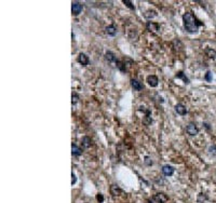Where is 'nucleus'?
Segmentation results:
<instances>
[{
    "mask_svg": "<svg viewBox=\"0 0 216 203\" xmlns=\"http://www.w3.org/2000/svg\"><path fill=\"white\" fill-rule=\"evenodd\" d=\"M186 132L188 133L189 135H191V136H194V135H197L198 133H199V129L197 127V125L194 124V123H189L187 127H186Z\"/></svg>",
    "mask_w": 216,
    "mask_h": 203,
    "instance_id": "obj_4",
    "label": "nucleus"
},
{
    "mask_svg": "<svg viewBox=\"0 0 216 203\" xmlns=\"http://www.w3.org/2000/svg\"><path fill=\"white\" fill-rule=\"evenodd\" d=\"M205 80L206 81H212V72H207L205 74Z\"/></svg>",
    "mask_w": 216,
    "mask_h": 203,
    "instance_id": "obj_24",
    "label": "nucleus"
},
{
    "mask_svg": "<svg viewBox=\"0 0 216 203\" xmlns=\"http://www.w3.org/2000/svg\"><path fill=\"white\" fill-rule=\"evenodd\" d=\"M71 177H72V179H71V185L74 186L76 184V181H77V177H76V175L74 174V172H72V174H71Z\"/></svg>",
    "mask_w": 216,
    "mask_h": 203,
    "instance_id": "obj_27",
    "label": "nucleus"
},
{
    "mask_svg": "<svg viewBox=\"0 0 216 203\" xmlns=\"http://www.w3.org/2000/svg\"><path fill=\"white\" fill-rule=\"evenodd\" d=\"M144 16L146 17V18H148V20H150V18H153V17H156L157 16V13H156V11H147V12H145L144 13Z\"/></svg>",
    "mask_w": 216,
    "mask_h": 203,
    "instance_id": "obj_19",
    "label": "nucleus"
},
{
    "mask_svg": "<svg viewBox=\"0 0 216 203\" xmlns=\"http://www.w3.org/2000/svg\"><path fill=\"white\" fill-rule=\"evenodd\" d=\"M106 34L109 35V36H115L117 34V28L115 25H109L106 27Z\"/></svg>",
    "mask_w": 216,
    "mask_h": 203,
    "instance_id": "obj_15",
    "label": "nucleus"
},
{
    "mask_svg": "<svg viewBox=\"0 0 216 203\" xmlns=\"http://www.w3.org/2000/svg\"><path fill=\"white\" fill-rule=\"evenodd\" d=\"M147 82H148V84L150 85V87H152V88H156L157 85H158V78L156 77V76H153V75H151V76H148L147 77Z\"/></svg>",
    "mask_w": 216,
    "mask_h": 203,
    "instance_id": "obj_7",
    "label": "nucleus"
},
{
    "mask_svg": "<svg viewBox=\"0 0 216 203\" xmlns=\"http://www.w3.org/2000/svg\"><path fill=\"white\" fill-rule=\"evenodd\" d=\"M162 172L165 176H172L174 174V168L171 165H164L162 168Z\"/></svg>",
    "mask_w": 216,
    "mask_h": 203,
    "instance_id": "obj_8",
    "label": "nucleus"
},
{
    "mask_svg": "<svg viewBox=\"0 0 216 203\" xmlns=\"http://www.w3.org/2000/svg\"><path fill=\"white\" fill-rule=\"evenodd\" d=\"M116 64H117V67H118V68L120 69V70H121V72H125V70H126V67H125V64H124V63H122V62L118 60Z\"/></svg>",
    "mask_w": 216,
    "mask_h": 203,
    "instance_id": "obj_20",
    "label": "nucleus"
},
{
    "mask_svg": "<svg viewBox=\"0 0 216 203\" xmlns=\"http://www.w3.org/2000/svg\"><path fill=\"white\" fill-rule=\"evenodd\" d=\"M145 163L147 165H151V164H152V161L150 160V158H149V157H145Z\"/></svg>",
    "mask_w": 216,
    "mask_h": 203,
    "instance_id": "obj_26",
    "label": "nucleus"
},
{
    "mask_svg": "<svg viewBox=\"0 0 216 203\" xmlns=\"http://www.w3.org/2000/svg\"><path fill=\"white\" fill-rule=\"evenodd\" d=\"M82 11V5L78 1H74L71 5V12L74 15H79Z\"/></svg>",
    "mask_w": 216,
    "mask_h": 203,
    "instance_id": "obj_2",
    "label": "nucleus"
},
{
    "mask_svg": "<svg viewBox=\"0 0 216 203\" xmlns=\"http://www.w3.org/2000/svg\"><path fill=\"white\" fill-rule=\"evenodd\" d=\"M153 200H155L157 203H167L169 198H167V196L165 193L159 192V193H157V194L153 196Z\"/></svg>",
    "mask_w": 216,
    "mask_h": 203,
    "instance_id": "obj_3",
    "label": "nucleus"
},
{
    "mask_svg": "<svg viewBox=\"0 0 216 203\" xmlns=\"http://www.w3.org/2000/svg\"><path fill=\"white\" fill-rule=\"evenodd\" d=\"M175 111L180 116H185L187 114V109H186V107H185L183 104L176 105V106H175Z\"/></svg>",
    "mask_w": 216,
    "mask_h": 203,
    "instance_id": "obj_10",
    "label": "nucleus"
},
{
    "mask_svg": "<svg viewBox=\"0 0 216 203\" xmlns=\"http://www.w3.org/2000/svg\"><path fill=\"white\" fill-rule=\"evenodd\" d=\"M175 78H178V79H183L184 82H185V83H189V79L186 77V76H185V74H184L183 72H178L177 74H176Z\"/></svg>",
    "mask_w": 216,
    "mask_h": 203,
    "instance_id": "obj_18",
    "label": "nucleus"
},
{
    "mask_svg": "<svg viewBox=\"0 0 216 203\" xmlns=\"http://www.w3.org/2000/svg\"><path fill=\"white\" fill-rule=\"evenodd\" d=\"M140 110H144L146 112V116L143 118V123L145 124V125H150L151 123H152V119H151V116H150V110H145V109H142Z\"/></svg>",
    "mask_w": 216,
    "mask_h": 203,
    "instance_id": "obj_6",
    "label": "nucleus"
},
{
    "mask_svg": "<svg viewBox=\"0 0 216 203\" xmlns=\"http://www.w3.org/2000/svg\"><path fill=\"white\" fill-rule=\"evenodd\" d=\"M205 54L207 55L210 58H213V60H214V58H216V51H215V50L210 49V48H209V49L205 50Z\"/></svg>",
    "mask_w": 216,
    "mask_h": 203,
    "instance_id": "obj_17",
    "label": "nucleus"
},
{
    "mask_svg": "<svg viewBox=\"0 0 216 203\" xmlns=\"http://www.w3.org/2000/svg\"><path fill=\"white\" fill-rule=\"evenodd\" d=\"M146 27H147V30L150 32V33H157V32L160 30L159 24H158V23H155V22H147Z\"/></svg>",
    "mask_w": 216,
    "mask_h": 203,
    "instance_id": "obj_5",
    "label": "nucleus"
},
{
    "mask_svg": "<svg viewBox=\"0 0 216 203\" xmlns=\"http://www.w3.org/2000/svg\"><path fill=\"white\" fill-rule=\"evenodd\" d=\"M92 145V139L89 136H84L82 138V146L84 148H90Z\"/></svg>",
    "mask_w": 216,
    "mask_h": 203,
    "instance_id": "obj_16",
    "label": "nucleus"
},
{
    "mask_svg": "<svg viewBox=\"0 0 216 203\" xmlns=\"http://www.w3.org/2000/svg\"><path fill=\"white\" fill-rule=\"evenodd\" d=\"M71 150H72V154L76 156V157H79L82 154V150H81L80 147H78L76 144H72L71 145Z\"/></svg>",
    "mask_w": 216,
    "mask_h": 203,
    "instance_id": "obj_14",
    "label": "nucleus"
},
{
    "mask_svg": "<svg viewBox=\"0 0 216 203\" xmlns=\"http://www.w3.org/2000/svg\"><path fill=\"white\" fill-rule=\"evenodd\" d=\"M110 193L113 194V197H117V196H120V194H122V190L119 188L118 186H116V185H113V186L110 187Z\"/></svg>",
    "mask_w": 216,
    "mask_h": 203,
    "instance_id": "obj_12",
    "label": "nucleus"
},
{
    "mask_svg": "<svg viewBox=\"0 0 216 203\" xmlns=\"http://www.w3.org/2000/svg\"><path fill=\"white\" fill-rule=\"evenodd\" d=\"M123 3H124V5H126V7H129L130 9H132V10H134V9H135V7L132 6V2H131V1H129V0H123Z\"/></svg>",
    "mask_w": 216,
    "mask_h": 203,
    "instance_id": "obj_23",
    "label": "nucleus"
},
{
    "mask_svg": "<svg viewBox=\"0 0 216 203\" xmlns=\"http://www.w3.org/2000/svg\"><path fill=\"white\" fill-rule=\"evenodd\" d=\"M184 21V27L185 29L190 34H194L198 32L199 26L202 25V23L200 22L197 17L194 16L191 12H186L183 15Z\"/></svg>",
    "mask_w": 216,
    "mask_h": 203,
    "instance_id": "obj_1",
    "label": "nucleus"
},
{
    "mask_svg": "<svg viewBox=\"0 0 216 203\" xmlns=\"http://www.w3.org/2000/svg\"><path fill=\"white\" fill-rule=\"evenodd\" d=\"M71 103H72V105H75L77 102H78V99H79V96H78V94L77 93H72V95H71Z\"/></svg>",
    "mask_w": 216,
    "mask_h": 203,
    "instance_id": "obj_22",
    "label": "nucleus"
},
{
    "mask_svg": "<svg viewBox=\"0 0 216 203\" xmlns=\"http://www.w3.org/2000/svg\"><path fill=\"white\" fill-rule=\"evenodd\" d=\"M205 200H207L206 194H204V193H200L199 196H198V202L199 203H203Z\"/></svg>",
    "mask_w": 216,
    "mask_h": 203,
    "instance_id": "obj_21",
    "label": "nucleus"
},
{
    "mask_svg": "<svg viewBox=\"0 0 216 203\" xmlns=\"http://www.w3.org/2000/svg\"><path fill=\"white\" fill-rule=\"evenodd\" d=\"M105 58H106L108 62H115V63H117V62H118V60L116 58V55L113 54V52H110V51L106 52V54H105Z\"/></svg>",
    "mask_w": 216,
    "mask_h": 203,
    "instance_id": "obj_13",
    "label": "nucleus"
},
{
    "mask_svg": "<svg viewBox=\"0 0 216 203\" xmlns=\"http://www.w3.org/2000/svg\"><path fill=\"white\" fill-rule=\"evenodd\" d=\"M131 85H132V88L134 89V90H136V91H142L143 88H144L142 82H140V81L136 80V79H133V80L131 81Z\"/></svg>",
    "mask_w": 216,
    "mask_h": 203,
    "instance_id": "obj_11",
    "label": "nucleus"
},
{
    "mask_svg": "<svg viewBox=\"0 0 216 203\" xmlns=\"http://www.w3.org/2000/svg\"><path fill=\"white\" fill-rule=\"evenodd\" d=\"M77 60H78V62H79L82 66H86L89 64V57H88L84 53H80Z\"/></svg>",
    "mask_w": 216,
    "mask_h": 203,
    "instance_id": "obj_9",
    "label": "nucleus"
},
{
    "mask_svg": "<svg viewBox=\"0 0 216 203\" xmlns=\"http://www.w3.org/2000/svg\"><path fill=\"white\" fill-rule=\"evenodd\" d=\"M149 203H151V202H149Z\"/></svg>",
    "mask_w": 216,
    "mask_h": 203,
    "instance_id": "obj_28",
    "label": "nucleus"
},
{
    "mask_svg": "<svg viewBox=\"0 0 216 203\" xmlns=\"http://www.w3.org/2000/svg\"><path fill=\"white\" fill-rule=\"evenodd\" d=\"M96 200L99 203H102L103 201H104V197H103L102 193H98V194H97V196H96Z\"/></svg>",
    "mask_w": 216,
    "mask_h": 203,
    "instance_id": "obj_25",
    "label": "nucleus"
}]
</instances>
